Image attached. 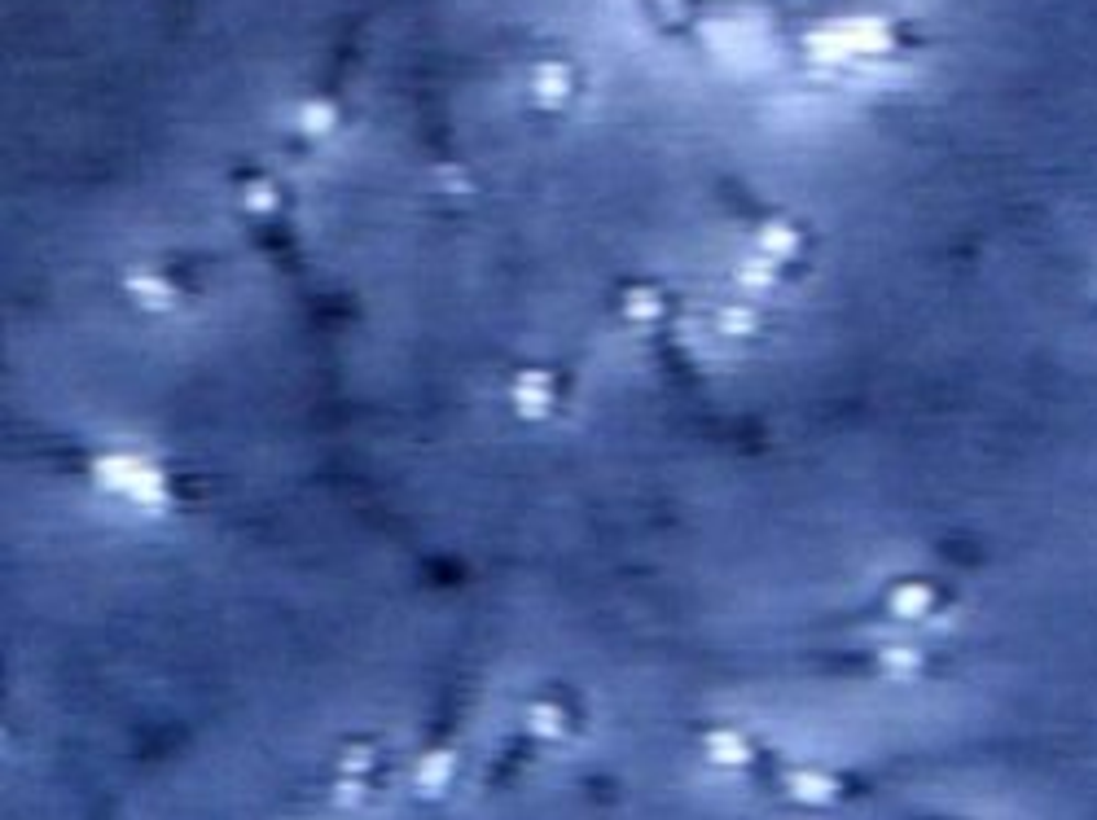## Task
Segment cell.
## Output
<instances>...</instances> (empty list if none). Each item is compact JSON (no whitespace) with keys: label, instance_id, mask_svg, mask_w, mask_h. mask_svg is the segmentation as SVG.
<instances>
[{"label":"cell","instance_id":"cell-1","mask_svg":"<svg viewBox=\"0 0 1097 820\" xmlns=\"http://www.w3.org/2000/svg\"><path fill=\"white\" fill-rule=\"evenodd\" d=\"M97 478H101L110 491L128 496L136 509L158 513V509L172 505V483H167L163 465H154L150 456H128V452L101 456V461H97Z\"/></svg>","mask_w":1097,"mask_h":820},{"label":"cell","instance_id":"cell-2","mask_svg":"<svg viewBox=\"0 0 1097 820\" xmlns=\"http://www.w3.org/2000/svg\"><path fill=\"white\" fill-rule=\"evenodd\" d=\"M509 405L523 421H549L558 412V378L540 365H527L509 383Z\"/></svg>","mask_w":1097,"mask_h":820},{"label":"cell","instance_id":"cell-3","mask_svg":"<svg viewBox=\"0 0 1097 820\" xmlns=\"http://www.w3.org/2000/svg\"><path fill=\"white\" fill-rule=\"evenodd\" d=\"M123 286H128V295H132V303L141 312H172L176 299H180V286L163 268H132Z\"/></svg>","mask_w":1097,"mask_h":820},{"label":"cell","instance_id":"cell-4","mask_svg":"<svg viewBox=\"0 0 1097 820\" xmlns=\"http://www.w3.org/2000/svg\"><path fill=\"white\" fill-rule=\"evenodd\" d=\"M527 92H531V101H536V106L558 110V106H567V101H571V92H575V75H571V66H562V62H545V66H536V70H531Z\"/></svg>","mask_w":1097,"mask_h":820},{"label":"cell","instance_id":"cell-5","mask_svg":"<svg viewBox=\"0 0 1097 820\" xmlns=\"http://www.w3.org/2000/svg\"><path fill=\"white\" fill-rule=\"evenodd\" d=\"M452 777H457V755L452 751H426L417 764H413V786H417V795H426V799H439L448 786H452Z\"/></svg>","mask_w":1097,"mask_h":820},{"label":"cell","instance_id":"cell-6","mask_svg":"<svg viewBox=\"0 0 1097 820\" xmlns=\"http://www.w3.org/2000/svg\"><path fill=\"white\" fill-rule=\"evenodd\" d=\"M703 760L716 768H746L750 764V742L733 729H716L703 738Z\"/></svg>","mask_w":1097,"mask_h":820},{"label":"cell","instance_id":"cell-7","mask_svg":"<svg viewBox=\"0 0 1097 820\" xmlns=\"http://www.w3.org/2000/svg\"><path fill=\"white\" fill-rule=\"evenodd\" d=\"M755 246H759V255H768V259H794L799 255V246H803V233H799V224L794 220H768L764 229H759V237H755Z\"/></svg>","mask_w":1097,"mask_h":820},{"label":"cell","instance_id":"cell-8","mask_svg":"<svg viewBox=\"0 0 1097 820\" xmlns=\"http://www.w3.org/2000/svg\"><path fill=\"white\" fill-rule=\"evenodd\" d=\"M935 601H940L935 588H931V584H918V579L891 588V614H896V619H909V623L926 619V614L935 610Z\"/></svg>","mask_w":1097,"mask_h":820},{"label":"cell","instance_id":"cell-9","mask_svg":"<svg viewBox=\"0 0 1097 820\" xmlns=\"http://www.w3.org/2000/svg\"><path fill=\"white\" fill-rule=\"evenodd\" d=\"M295 128H299L304 136L321 141V136H330V132L339 128V106H334V101H326V97H312V101H304V106H299Z\"/></svg>","mask_w":1097,"mask_h":820},{"label":"cell","instance_id":"cell-10","mask_svg":"<svg viewBox=\"0 0 1097 820\" xmlns=\"http://www.w3.org/2000/svg\"><path fill=\"white\" fill-rule=\"evenodd\" d=\"M523 729L540 742H558V738H567V711L558 702H531L523 716Z\"/></svg>","mask_w":1097,"mask_h":820},{"label":"cell","instance_id":"cell-11","mask_svg":"<svg viewBox=\"0 0 1097 820\" xmlns=\"http://www.w3.org/2000/svg\"><path fill=\"white\" fill-rule=\"evenodd\" d=\"M624 317L637 325H655L663 317V290L659 286H628L624 295Z\"/></svg>","mask_w":1097,"mask_h":820},{"label":"cell","instance_id":"cell-12","mask_svg":"<svg viewBox=\"0 0 1097 820\" xmlns=\"http://www.w3.org/2000/svg\"><path fill=\"white\" fill-rule=\"evenodd\" d=\"M790 795L799 799V804H808V808H816V804H830V799H838V782L834 777H825V773H790Z\"/></svg>","mask_w":1097,"mask_h":820},{"label":"cell","instance_id":"cell-13","mask_svg":"<svg viewBox=\"0 0 1097 820\" xmlns=\"http://www.w3.org/2000/svg\"><path fill=\"white\" fill-rule=\"evenodd\" d=\"M716 330L725 339H750V334H759V312L750 303H725L716 312Z\"/></svg>","mask_w":1097,"mask_h":820},{"label":"cell","instance_id":"cell-14","mask_svg":"<svg viewBox=\"0 0 1097 820\" xmlns=\"http://www.w3.org/2000/svg\"><path fill=\"white\" fill-rule=\"evenodd\" d=\"M242 207H246L251 215H273V211L282 207V189H277V180L255 176L251 185H242Z\"/></svg>","mask_w":1097,"mask_h":820},{"label":"cell","instance_id":"cell-15","mask_svg":"<svg viewBox=\"0 0 1097 820\" xmlns=\"http://www.w3.org/2000/svg\"><path fill=\"white\" fill-rule=\"evenodd\" d=\"M339 764H343V777H369L373 764H377V746L373 742H348Z\"/></svg>","mask_w":1097,"mask_h":820},{"label":"cell","instance_id":"cell-16","mask_svg":"<svg viewBox=\"0 0 1097 820\" xmlns=\"http://www.w3.org/2000/svg\"><path fill=\"white\" fill-rule=\"evenodd\" d=\"M737 277H742V286H750V290H772V281H777V259L755 255V259H746V264L737 268Z\"/></svg>","mask_w":1097,"mask_h":820},{"label":"cell","instance_id":"cell-17","mask_svg":"<svg viewBox=\"0 0 1097 820\" xmlns=\"http://www.w3.org/2000/svg\"><path fill=\"white\" fill-rule=\"evenodd\" d=\"M922 658H918V650H887L882 654V667H891V672H913Z\"/></svg>","mask_w":1097,"mask_h":820},{"label":"cell","instance_id":"cell-18","mask_svg":"<svg viewBox=\"0 0 1097 820\" xmlns=\"http://www.w3.org/2000/svg\"><path fill=\"white\" fill-rule=\"evenodd\" d=\"M443 189H470L465 171H461V167H443Z\"/></svg>","mask_w":1097,"mask_h":820}]
</instances>
